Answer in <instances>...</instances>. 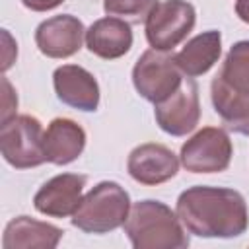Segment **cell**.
Listing matches in <instances>:
<instances>
[{"label": "cell", "instance_id": "cell-1", "mask_svg": "<svg viewBox=\"0 0 249 249\" xmlns=\"http://www.w3.org/2000/svg\"><path fill=\"white\" fill-rule=\"evenodd\" d=\"M175 212L185 230L196 237L231 239L249 226L243 195L228 187H189L179 195Z\"/></svg>", "mask_w": 249, "mask_h": 249}, {"label": "cell", "instance_id": "cell-2", "mask_svg": "<svg viewBox=\"0 0 249 249\" xmlns=\"http://www.w3.org/2000/svg\"><path fill=\"white\" fill-rule=\"evenodd\" d=\"M124 233L134 249H185L189 233L165 202L144 198L130 206Z\"/></svg>", "mask_w": 249, "mask_h": 249}, {"label": "cell", "instance_id": "cell-3", "mask_svg": "<svg viewBox=\"0 0 249 249\" xmlns=\"http://www.w3.org/2000/svg\"><path fill=\"white\" fill-rule=\"evenodd\" d=\"M130 212V196L115 181L97 183L82 196L80 206L72 214V226L84 233H109L124 226Z\"/></svg>", "mask_w": 249, "mask_h": 249}, {"label": "cell", "instance_id": "cell-4", "mask_svg": "<svg viewBox=\"0 0 249 249\" xmlns=\"http://www.w3.org/2000/svg\"><path fill=\"white\" fill-rule=\"evenodd\" d=\"M43 124L33 115H14L0 123V152L16 169L37 167L47 161L43 150Z\"/></svg>", "mask_w": 249, "mask_h": 249}, {"label": "cell", "instance_id": "cell-5", "mask_svg": "<svg viewBox=\"0 0 249 249\" xmlns=\"http://www.w3.org/2000/svg\"><path fill=\"white\" fill-rule=\"evenodd\" d=\"M196 23V10L187 0H161L144 21L146 41L156 51H173Z\"/></svg>", "mask_w": 249, "mask_h": 249}, {"label": "cell", "instance_id": "cell-6", "mask_svg": "<svg viewBox=\"0 0 249 249\" xmlns=\"http://www.w3.org/2000/svg\"><path fill=\"white\" fill-rule=\"evenodd\" d=\"M183 76L185 74L175 64L173 54L156 49L144 51L132 68L134 89L154 105L169 97L183 84Z\"/></svg>", "mask_w": 249, "mask_h": 249}, {"label": "cell", "instance_id": "cell-7", "mask_svg": "<svg viewBox=\"0 0 249 249\" xmlns=\"http://www.w3.org/2000/svg\"><path fill=\"white\" fill-rule=\"evenodd\" d=\"M231 156L230 134L220 126H204L181 146L179 160L191 173H220L230 167Z\"/></svg>", "mask_w": 249, "mask_h": 249}, {"label": "cell", "instance_id": "cell-8", "mask_svg": "<svg viewBox=\"0 0 249 249\" xmlns=\"http://www.w3.org/2000/svg\"><path fill=\"white\" fill-rule=\"evenodd\" d=\"M154 117L158 126L171 136H185L193 132L200 121L196 82L193 78H185L169 97L154 105Z\"/></svg>", "mask_w": 249, "mask_h": 249}, {"label": "cell", "instance_id": "cell-9", "mask_svg": "<svg viewBox=\"0 0 249 249\" xmlns=\"http://www.w3.org/2000/svg\"><path fill=\"white\" fill-rule=\"evenodd\" d=\"M86 39L82 19L72 14H58L41 21L35 29V45L49 58H68L76 54Z\"/></svg>", "mask_w": 249, "mask_h": 249}, {"label": "cell", "instance_id": "cell-10", "mask_svg": "<svg viewBox=\"0 0 249 249\" xmlns=\"http://www.w3.org/2000/svg\"><path fill=\"white\" fill-rule=\"evenodd\" d=\"M126 171L136 183L156 187L177 175L179 158L173 154L171 148L163 144L146 142V144L136 146L128 154Z\"/></svg>", "mask_w": 249, "mask_h": 249}, {"label": "cell", "instance_id": "cell-11", "mask_svg": "<svg viewBox=\"0 0 249 249\" xmlns=\"http://www.w3.org/2000/svg\"><path fill=\"white\" fill-rule=\"evenodd\" d=\"M88 177L78 173H60L45 181L33 196L37 212L49 218H66L76 212L82 202V193Z\"/></svg>", "mask_w": 249, "mask_h": 249}, {"label": "cell", "instance_id": "cell-12", "mask_svg": "<svg viewBox=\"0 0 249 249\" xmlns=\"http://www.w3.org/2000/svg\"><path fill=\"white\" fill-rule=\"evenodd\" d=\"M56 97L78 111H95L99 107V84L95 76L78 64H62L53 72Z\"/></svg>", "mask_w": 249, "mask_h": 249}, {"label": "cell", "instance_id": "cell-13", "mask_svg": "<svg viewBox=\"0 0 249 249\" xmlns=\"http://www.w3.org/2000/svg\"><path fill=\"white\" fill-rule=\"evenodd\" d=\"M132 39L130 23L115 16L99 18L86 29L88 51L103 60L124 56L132 47Z\"/></svg>", "mask_w": 249, "mask_h": 249}, {"label": "cell", "instance_id": "cell-14", "mask_svg": "<svg viewBox=\"0 0 249 249\" xmlns=\"http://www.w3.org/2000/svg\"><path fill=\"white\" fill-rule=\"evenodd\" d=\"M86 130L72 119L56 117L47 124L43 136L45 158L53 165H68L76 161L86 148Z\"/></svg>", "mask_w": 249, "mask_h": 249}, {"label": "cell", "instance_id": "cell-15", "mask_svg": "<svg viewBox=\"0 0 249 249\" xmlns=\"http://www.w3.org/2000/svg\"><path fill=\"white\" fill-rule=\"evenodd\" d=\"M64 231L49 222H41L29 216L12 218L2 235L4 249H54Z\"/></svg>", "mask_w": 249, "mask_h": 249}, {"label": "cell", "instance_id": "cell-16", "mask_svg": "<svg viewBox=\"0 0 249 249\" xmlns=\"http://www.w3.org/2000/svg\"><path fill=\"white\" fill-rule=\"evenodd\" d=\"M222 54V33L216 29L202 31L189 39L185 47L173 54L175 64L187 78H196L206 74Z\"/></svg>", "mask_w": 249, "mask_h": 249}, {"label": "cell", "instance_id": "cell-17", "mask_svg": "<svg viewBox=\"0 0 249 249\" xmlns=\"http://www.w3.org/2000/svg\"><path fill=\"white\" fill-rule=\"evenodd\" d=\"M210 99L214 111L220 115V119L230 130L249 136V95L230 91L214 76L210 84Z\"/></svg>", "mask_w": 249, "mask_h": 249}, {"label": "cell", "instance_id": "cell-18", "mask_svg": "<svg viewBox=\"0 0 249 249\" xmlns=\"http://www.w3.org/2000/svg\"><path fill=\"white\" fill-rule=\"evenodd\" d=\"M216 78L230 91L249 95V41H237L230 47Z\"/></svg>", "mask_w": 249, "mask_h": 249}, {"label": "cell", "instance_id": "cell-19", "mask_svg": "<svg viewBox=\"0 0 249 249\" xmlns=\"http://www.w3.org/2000/svg\"><path fill=\"white\" fill-rule=\"evenodd\" d=\"M156 4L158 0H103V10L107 16L121 18L128 23H140L146 21Z\"/></svg>", "mask_w": 249, "mask_h": 249}, {"label": "cell", "instance_id": "cell-20", "mask_svg": "<svg viewBox=\"0 0 249 249\" xmlns=\"http://www.w3.org/2000/svg\"><path fill=\"white\" fill-rule=\"evenodd\" d=\"M2 86H4V105H2V121L10 119L16 115V109H18V95L14 93L8 78L4 76L2 78Z\"/></svg>", "mask_w": 249, "mask_h": 249}, {"label": "cell", "instance_id": "cell-21", "mask_svg": "<svg viewBox=\"0 0 249 249\" xmlns=\"http://www.w3.org/2000/svg\"><path fill=\"white\" fill-rule=\"evenodd\" d=\"M64 0H21V4L31 12H49L62 4Z\"/></svg>", "mask_w": 249, "mask_h": 249}, {"label": "cell", "instance_id": "cell-22", "mask_svg": "<svg viewBox=\"0 0 249 249\" xmlns=\"http://www.w3.org/2000/svg\"><path fill=\"white\" fill-rule=\"evenodd\" d=\"M235 14L243 23L249 25V0H235Z\"/></svg>", "mask_w": 249, "mask_h": 249}]
</instances>
